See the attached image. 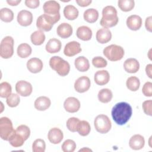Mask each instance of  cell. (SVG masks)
Wrapping results in <instances>:
<instances>
[{
	"mask_svg": "<svg viewBox=\"0 0 152 152\" xmlns=\"http://www.w3.org/2000/svg\"><path fill=\"white\" fill-rule=\"evenodd\" d=\"M132 113L131 105L124 102L116 103L112 109L111 115L113 121L119 125H125L128 122Z\"/></svg>",
	"mask_w": 152,
	"mask_h": 152,
	"instance_id": "obj_1",
	"label": "cell"
},
{
	"mask_svg": "<svg viewBox=\"0 0 152 152\" xmlns=\"http://www.w3.org/2000/svg\"><path fill=\"white\" fill-rule=\"evenodd\" d=\"M119 18L117 15L116 9L112 6L107 5L102 10V17L100 24L103 28H110L117 25Z\"/></svg>",
	"mask_w": 152,
	"mask_h": 152,
	"instance_id": "obj_2",
	"label": "cell"
},
{
	"mask_svg": "<svg viewBox=\"0 0 152 152\" xmlns=\"http://www.w3.org/2000/svg\"><path fill=\"white\" fill-rule=\"evenodd\" d=\"M49 66L61 77L67 75L70 71L69 64L58 56H54L50 58Z\"/></svg>",
	"mask_w": 152,
	"mask_h": 152,
	"instance_id": "obj_3",
	"label": "cell"
},
{
	"mask_svg": "<svg viewBox=\"0 0 152 152\" xmlns=\"http://www.w3.org/2000/svg\"><path fill=\"white\" fill-rule=\"evenodd\" d=\"M61 15L53 17L46 14L40 15L36 21L37 27L43 31H49L51 30L54 24L60 20Z\"/></svg>",
	"mask_w": 152,
	"mask_h": 152,
	"instance_id": "obj_4",
	"label": "cell"
},
{
	"mask_svg": "<svg viewBox=\"0 0 152 152\" xmlns=\"http://www.w3.org/2000/svg\"><path fill=\"white\" fill-rule=\"evenodd\" d=\"M103 55L110 61H118L122 59L125 52L123 48L117 45H110L103 49Z\"/></svg>",
	"mask_w": 152,
	"mask_h": 152,
	"instance_id": "obj_5",
	"label": "cell"
},
{
	"mask_svg": "<svg viewBox=\"0 0 152 152\" xmlns=\"http://www.w3.org/2000/svg\"><path fill=\"white\" fill-rule=\"evenodd\" d=\"M14 40L11 36H5L0 44V56L2 58L8 59L14 54Z\"/></svg>",
	"mask_w": 152,
	"mask_h": 152,
	"instance_id": "obj_6",
	"label": "cell"
},
{
	"mask_svg": "<svg viewBox=\"0 0 152 152\" xmlns=\"http://www.w3.org/2000/svg\"><path fill=\"white\" fill-rule=\"evenodd\" d=\"M96 130L101 134H106L111 129L112 123L109 117L103 114L97 115L94 121Z\"/></svg>",
	"mask_w": 152,
	"mask_h": 152,
	"instance_id": "obj_7",
	"label": "cell"
},
{
	"mask_svg": "<svg viewBox=\"0 0 152 152\" xmlns=\"http://www.w3.org/2000/svg\"><path fill=\"white\" fill-rule=\"evenodd\" d=\"M11 121L7 117H2L0 119V137L5 141H8L9 138L14 132Z\"/></svg>",
	"mask_w": 152,
	"mask_h": 152,
	"instance_id": "obj_8",
	"label": "cell"
},
{
	"mask_svg": "<svg viewBox=\"0 0 152 152\" xmlns=\"http://www.w3.org/2000/svg\"><path fill=\"white\" fill-rule=\"evenodd\" d=\"M60 8L59 4L56 1H48L43 6L44 14L53 17L60 15Z\"/></svg>",
	"mask_w": 152,
	"mask_h": 152,
	"instance_id": "obj_9",
	"label": "cell"
},
{
	"mask_svg": "<svg viewBox=\"0 0 152 152\" xmlns=\"http://www.w3.org/2000/svg\"><path fill=\"white\" fill-rule=\"evenodd\" d=\"M15 91L19 95L27 97L31 94L33 87L30 83L24 80H20L15 84Z\"/></svg>",
	"mask_w": 152,
	"mask_h": 152,
	"instance_id": "obj_10",
	"label": "cell"
},
{
	"mask_svg": "<svg viewBox=\"0 0 152 152\" xmlns=\"http://www.w3.org/2000/svg\"><path fill=\"white\" fill-rule=\"evenodd\" d=\"M91 82L90 78L87 76H81L79 77L74 83V89L76 91L83 93L90 88Z\"/></svg>",
	"mask_w": 152,
	"mask_h": 152,
	"instance_id": "obj_11",
	"label": "cell"
},
{
	"mask_svg": "<svg viewBox=\"0 0 152 152\" xmlns=\"http://www.w3.org/2000/svg\"><path fill=\"white\" fill-rule=\"evenodd\" d=\"M81 50L80 43L76 41H72L66 44L64 49V53L66 56L71 57L80 53Z\"/></svg>",
	"mask_w": 152,
	"mask_h": 152,
	"instance_id": "obj_12",
	"label": "cell"
},
{
	"mask_svg": "<svg viewBox=\"0 0 152 152\" xmlns=\"http://www.w3.org/2000/svg\"><path fill=\"white\" fill-rule=\"evenodd\" d=\"M80 102L74 97H69L65 99L64 103V107L65 110L69 113H75L80 108Z\"/></svg>",
	"mask_w": 152,
	"mask_h": 152,
	"instance_id": "obj_13",
	"label": "cell"
},
{
	"mask_svg": "<svg viewBox=\"0 0 152 152\" xmlns=\"http://www.w3.org/2000/svg\"><path fill=\"white\" fill-rule=\"evenodd\" d=\"M17 20L20 25L27 27L32 23L33 14L30 11L23 10L18 13Z\"/></svg>",
	"mask_w": 152,
	"mask_h": 152,
	"instance_id": "obj_14",
	"label": "cell"
},
{
	"mask_svg": "<svg viewBox=\"0 0 152 152\" xmlns=\"http://www.w3.org/2000/svg\"><path fill=\"white\" fill-rule=\"evenodd\" d=\"M27 68L31 73L40 72L43 67V64L41 59L37 58H32L27 62Z\"/></svg>",
	"mask_w": 152,
	"mask_h": 152,
	"instance_id": "obj_15",
	"label": "cell"
},
{
	"mask_svg": "<svg viewBox=\"0 0 152 152\" xmlns=\"http://www.w3.org/2000/svg\"><path fill=\"white\" fill-rule=\"evenodd\" d=\"M48 138L51 143L54 144H59L63 140V132L58 128H52L48 132Z\"/></svg>",
	"mask_w": 152,
	"mask_h": 152,
	"instance_id": "obj_16",
	"label": "cell"
},
{
	"mask_svg": "<svg viewBox=\"0 0 152 152\" xmlns=\"http://www.w3.org/2000/svg\"><path fill=\"white\" fill-rule=\"evenodd\" d=\"M145 145V140L140 134H135L131 137L129 141V145L131 149L139 150L142 149Z\"/></svg>",
	"mask_w": 152,
	"mask_h": 152,
	"instance_id": "obj_17",
	"label": "cell"
},
{
	"mask_svg": "<svg viewBox=\"0 0 152 152\" xmlns=\"http://www.w3.org/2000/svg\"><path fill=\"white\" fill-rule=\"evenodd\" d=\"M126 23L128 28L133 31H137L141 28L142 20L138 15H131L127 18Z\"/></svg>",
	"mask_w": 152,
	"mask_h": 152,
	"instance_id": "obj_18",
	"label": "cell"
},
{
	"mask_svg": "<svg viewBox=\"0 0 152 152\" xmlns=\"http://www.w3.org/2000/svg\"><path fill=\"white\" fill-rule=\"evenodd\" d=\"M96 38L99 43L104 44L111 40L112 33L109 28L103 27L97 30L96 34Z\"/></svg>",
	"mask_w": 152,
	"mask_h": 152,
	"instance_id": "obj_19",
	"label": "cell"
},
{
	"mask_svg": "<svg viewBox=\"0 0 152 152\" xmlns=\"http://www.w3.org/2000/svg\"><path fill=\"white\" fill-rule=\"evenodd\" d=\"M72 31L73 30L72 26L66 23H63L59 24L56 29L58 35L62 39L69 37L72 35Z\"/></svg>",
	"mask_w": 152,
	"mask_h": 152,
	"instance_id": "obj_20",
	"label": "cell"
},
{
	"mask_svg": "<svg viewBox=\"0 0 152 152\" xmlns=\"http://www.w3.org/2000/svg\"><path fill=\"white\" fill-rule=\"evenodd\" d=\"M94 82L99 86H104L107 84L110 80V75L106 70L97 71L94 77Z\"/></svg>",
	"mask_w": 152,
	"mask_h": 152,
	"instance_id": "obj_21",
	"label": "cell"
},
{
	"mask_svg": "<svg viewBox=\"0 0 152 152\" xmlns=\"http://www.w3.org/2000/svg\"><path fill=\"white\" fill-rule=\"evenodd\" d=\"M124 68L126 72L131 74L136 73L140 69V64L135 58H128L124 63Z\"/></svg>",
	"mask_w": 152,
	"mask_h": 152,
	"instance_id": "obj_22",
	"label": "cell"
},
{
	"mask_svg": "<svg viewBox=\"0 0 152 152\" xmlns=\"http://www.w3.org/2000/svg\"><path fill=\"white\" fill-rule=\"evenodd\" d=\"M51 104L50 99L46 96H40L34 101V106L36 109L39 111H44L48 109Z\"/></svg>",
	"mask_w": 152,
	"mask_h": 152,
	"instance_id": "obj_23",
	"label": "cell"
},
{
	"mask_svg": "<svg viewBox=\"0 0 152 152\" xmlns=\"http://www.w3.org/2000/svg\"><path fill=\"white\" fill-rule=\"evenodd\" d=\"M62 47L61 42L56 38L49 39L46 45V50L49 53H55L60 51Z\"/></svg>",
	"mask_w": 152,
	"mask_h": 152,
	"instance_id": "obj_24",
	"label": "cell"
},
{
	"mask_svg": "<svg viewBox=\"0 0 152 152\" xmlns=\"http://www.w3.org/2000/svg\"><path fill=\"white\" fill-rule=\"evenodd\" d=\"M76 35L78 39L83 41H88L91 39L92 30L87 26H82L77 28Z\"/></svg>",
	"mask_w": 152,
	"mask_h": 152,
	"instance_id": "obj_25",
	"label": "cell"
},
{
	"mask_svg": "<svg viewBox=\"0 0 152 152\" xmlns=\"http://www.w3.org/2000/svg\"><path fill=\"white\" fill-rule=\"evenodd\" d=\"M74 65L76 69L80 72H86L90 68V64L88 59L83 56L77 58L75 59Z\"/></svg>",
	"mask_w": 152,
	"mask_h": 152,
	"instance_id": "obj_26",
	"label": "cell"
},
{
	"mask_svg": "<svg viewBox=\"0 0 152 152\" xmlns=\"http://www.w3.org/2000/svg\"><path fill=\"white\" fill-rule=\"evenodd\" d=\"M64 17L69 20H75L79 14L78 9L72 5H68L65 7L63 11Z\"/></svg>",
	"mask_w": 152,
	"mask_h": 152,
	"instance_id": "obj_27",
	"label": "cell"
},
{
	"mask_svg": "<svg viewBox=\"0 0 152 152\" xmlns=\"http://www.w3.org/2000/svg\"><path fill=\"white\" fill-rule=\"evenodd\" d=\"M83 17L84 20L89 23H95L99 18V12L94 8L87 9L84 12Z\"/></svg>",
	"mask_w": 152,
	"mask_h": 152,
	"instance_id": "obj_28",
	"label": "cell"
},
{
	"mask_svg": "<svg viewBox=\"0 0 152 152\" xmlns=\"http://www.w3.org/2000/svg\"><path fill=\"white\" fill-rule=\"evenodd\" d=\"M31 52L32 49L31 46L26 43L19 45L17 49V55L21 58H26L28 57L31 55Z\"/></svg>",
	"mask_w": 152,
	"mask_h": 152,
	"instance_id": "obj_29",
	"label": "cell"
},
{
	"mask_svg": "<svg viewBox=\"0 0 152 152\" xmlns=\"http://www.w3.org/2000/svg\"><path fill=\"white\" fill-rule=\"evenodd\" d=\"M45 39L46 37L43 31L40 30L34 31L30 36L31 43L36 46L42 45L45 42Z\"/></svg>",
	"mask_w": 152,
	"mask_h": 152,
	"instance_id": "obj_30",
	"label": "cell"
},
{
	"mask_svg": "<svg viewBox=\"0 0 152 152\" xmlns=\"http://www.w3.org/2000/svg\"><path fill=\"white\" fill-rule=\"evenodd\" d=\"M8 141L12 147H20L24 144L25 140L21 135L18 134L15 130L14 132L9 138Z\"/></svg>",
	"mask_w": 152,
	"mask_h": 152,
	"instance_id": "obj_31",
	"label": "cell"
},
{
	"mask_svg": "<svg viewBox=\"0 0 152 152\" xmlns=\"http://www.w3.org/2000/svg\"><path fill=\"white\" fill-rule=\"evenodd\" d=\"M99 100L103 103H109L113 97V93L109 88L101 89L97 94Z\"/></svg>",
	"mask_w": 152,
	"mask_h": 152,
	"instance_id": "obj_32",
	"label": "cell"
},
{
	"mask_svg": "<svg viewBox=\"0 0 152 152\" xmlns=\"http://www.w3.org/2000/svg\"><path fill=\"white\" fill-rule=\"evenodd\" d=\"M91 131V127L90 124L86 121H80L77 126V131L78 132L79 135L81 136H87L88 135Z\"/></svg>",
	"mask_w": 152,
	"mask_h": 152,
	"instance_id": "obj_33",
	"label": "cell"
},
{
	"mask_svg": "<svg viewBox=\"0 0 152 152\" xmlns=\"http://www.w3.org/2000/svg\"><path fill=\"white\" fill-rule=\"evenodd\" d=\"M126 87L132 91H137L140 86V81L138 77L131 76L129 77L126 82Z\"/></svg>",
	"mask_w": 152,
	"mask_h": 152,
	"instance_id": "obj_34",
	"label": "cell"
},
{
	"mask_svg": "<svg viewBox=\"0 0 152 152\" xmlns=\"http://www.w3.org/2000/svg\"><path fill=\"white\" fill-rule=\"evenodd\" d=\"M0 18L5 23H10L14 19L12 11L8 8H3L0 10Z\"/></svg>",
	"mask_w": 152,
	"mask_h": 152,
	"instance_id": "obj_35",
	"label": "cell"
},
{
	"mask_svg": "<svg viewBox=\"0 0 152 152\" xmlns=\"http://www.w3.org/2000/svg\"><path fill=\"white\" fill-rule=\"evenodd\" d=\"M118 5L121 11L128 12L134 8L135 2L133 0H119L118 1Z\"/></svg>",
	"mask_w": 152,
	"mask_h": 152,
	"instance_id": "obj_36",
	"label": "cell"
},
{
	"mask_svg": "<svg viewBox=\"0 0 152 152\" xmlns=\"http://www.w3.org/2000/svg\"><path fill=\"white\" fill-rule=\"evenodd\" d=\"M12 91V87L10 84L4 81L0 84V96L2 98H7Z\"/></svg>",
	"mask_w": 152,
	"mask_h": 152,
	"instance_id": "obj_37",
	"label": "cell"
},
{
	"mask_svg": "<svg viewBox=\"0 0 152 152\" xmlns=\"http://www.w3.org/2000/svg\"><path fill=\"white\" fill-rule=\"evenodd\" d=\"M46 149L45 141L41 139L38 138L34 141L32 144V150L33 152H44Z\"/></svg>",
	"mask_w": 152,
	"mask_h": 152,
	"instance_id": "obj_38",
	"label": "cell"
},
{
	"mask_svg": "<svg viewBox=\"0 0 152 152\" xmlns=\"http://www.w3.org/2000/svg\"><path fill=\"white\" fill-rule=\"evenodd\" d=\"M20 102V99L18 94L11 93L6 100L7 104L10 107H17Z\"/></svg>",
	"mask_w": 152,
	"mask_h": 152,
	"instance_id": "obj_39",
	"label": "cell"
},
{
	"mask_svg": "<svg viewBox=\"0 0 152 152\" xmlns=\"http://www.w3.org/2000/svg\"><path fill=\"white\" fill-rule=\"evenodd\" d=\"M61 148L64 152H73L76 148V143L72 140L68 139L63 142Z\"/></svg>",
	"mask_w": 152,
	"mask_h": 152,
	"instance_id": "obj_40",
	"label": "cell"
},
{
	"mask_svg": "<svg viewBox=\"0 0 152 152\" xmlns=\"http://www.w3.org/2000/svg\"><path fill=\"white\" fill-rule=\"evenodd\" d=\"M80 120L75 117H71L69 118L67 121H66V127L67 128L72 132H77V126L79 123Z\"/></svg>",
	"mask_w": 152,
	"mask_h": 152,
	"instance_id": "obj_41",
	"label": "cell"
},
{
	"mask_svg": "<svg viewBox=\"0 0 152 152\" xmlns=\"http://www.w3.org/2000/svg\"><path fill=\"white\" fill-rule=\"evenodd\" d=\"M15 131L18 134L21 135L24 138L25 141L27 140L30 137V128L28 126L26 125H19L18 126H17Z\"/></svg>",
	"mask_w": 152,
	"mask_h": 152,
	"instance_id": "obj_42",
	"label": "cell"
},
{
	"mask_svg": "<svg viewBox=\"0 0 152 152\" xmlns=\"http://www.w3.org/2000/svg\"><path fill=\"white\" fill-rule=\"evenodd\" d=\"M92 64L96 68H104L107 66V62L102 56H96L92 59Z\"/></svg>",
	"mask_w": 152,
	"mask_h": 152,
	"instance_id": "obj_43",
	"label": "cell"
},
{
	"mask_svg": "<svg viewBox=\"0 0 152 152\" xmlns=\"http://www.w3.org/2000/svg\"><path fill=\"white\" fill-rule=\"evenodd\" d=\"M142 94L146 97L152 96V83L150 81L146 82L142 88Z\"/></svg>",
	"mask_w": 152,
	"mask_h": 152,
	"instance_id": "obj_44",
	"label": "cell"
},
{
	"mask_svg": "<svg viewBox=\"0 0 152 152\" xmlns=\"http://www.w3.org/2000/svg\"><path fill=\"white\" fill-rule=\"evenodd\" d=\"M151 105H152V100H145L142 103V107L143 109L144 112L145 114L148 116L152 115L151 112Z\"/></svg>",
	"mask_w": 152,
	"mask_h": 152,
	"instance_id": "obj_45",
	"label": "cell"
},
{
	"mask_svg": "<svg viewBox=\"0 0 152 152\" xmlns=\"http://www.w3.org/2000/svg\"><path fill=\"white\" fill-rule=\"evenodd\" d=\"M24 3L27 7L34 9L39 6L40 1L39 0H26Z\"/></svg>",
	"mask_w": 152,
	"mask_h": 152,
	"instance_id": "obj_46",
	"label": "cell"
},
{
	"mask_svg": "<svg viewBox=\"0 0 152 152\" xmlns=\"http://www.w3.org/2000/svg\"><path fill=\"white\" fill-rule=\"evenodd\" d=\"M151 20H152V17L150 16L146 18L145 21V27L147 31L149 32L152 31V24H151Z\"/></svg>",
	"mask_w": 152,
	"mask_h": 152,
	"instance_id": "obj_47",
	"label": "cell"
},
{
	"mask_svg": "<svg viewBox=\"0 0 152 152\" xmlns=\"http://www.w3.org/2000/svg\"><path fill=\"white\" fill-rule=\"evenodd\" d=\"M76 3L80 6L82 7H87L91 4V0H76Z\"/></svg>",
	"mask_w": 152,
	"mask_h": 152,
	"instance_id": "obj_48",
	"label": "cell"
},
{
	"mask_svg": "<svg viewBox=\"0 0 152 152\" xmlns=\"http://www.w3.org/2000/svg\"><path fill=\"white\" fill-rule=\"evenodd\" d=\"M151 71H152V65L151 64H148L146 67H145V72L146 74L147 75V76L150 78H152V74H151Z\"/></svg>",
	"mask_w": 152,
	"mask_h": 152,
	"instance_id": "obj_49",
	"label": "cell"
},
{
	"mask_svg": "<svg viewBox=\"0 0 152 152\" xmlns=\"http://www.w3.org/2000/svg\"><path fill=\"white\" fill-rule=\"evenodd\" d=\"M7 2L11 6H17L21 2V0H7Z\"/></svg>",
	"mask_w": 152,
	"mask_h": 152,
	"instance_id": "obj_50",
	"label": "cell"
},
{
	"mask_svg": "<svg viewBox=\"0 0 152 152\" xmlns=\"http://www.w3.org/2000/svg\"><path fill=\"white\" fill-rule=\"evenodd\" d=\"M92 151V150L91 149H90L88 148H85V147H84L79 150V151Z\"/></svg>",
	"mask_w": 152,
	"mask_h": 152,
	"instance_id": "obj_51",
	"label": "cell"
},
{
	"mask_svg": "<svg viewBox=\"0 0 152 152\" xmlns=\"http://www.w3.org/2000/svg\"><path fill=\"white\" fill-rule=\"evenodd\" d=\"M151 49H150L149 52H148V58H150V60H151Z\"/></svg>",
	"mask_w": 152,
	"mask_h": 152,
	"instance_id": "obj_52",
	"label": "cell"
}]
</instances>
